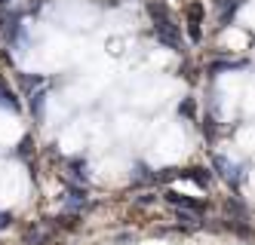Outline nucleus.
I'll list each match as a JSON object with an SVG mask.
<instances>
[{
  "mask_svg": "<svg viewBox=\"0 0 255 245\" xmlns=\"http://www.w3.org/2000/svg\"><path fill=\"white\" fill-rule=\"evenodd\" d=\"M148 12H151V18H154V31H157V37H160L166 46L178 49V46H181V34H178V25L172 22L169 9L163 6V3H148Z\"/></svg>",
  "mask_w": 255,
  "mask_h": 245,
  "instance_id": "1",
  "label": "nucleus"
},
{
  "mask_svg": "<svg viewBox=\"0 0 255 245\" xmlns=\"http://www.w3.org/2000/svg\"><path fill=\"white\" fill-rule=\"evenodd\" d=\"M200 22H203V6H200V3L188 6V34H191V40H194V43L200 40V37H203V31H200Z\"/></svg>",
  "mask_w": 255,
  "mask_h": 245,
  "instance_id": "2",
  "label": "nucleus"
},
{
  "mask_svg": "<svg viewBox=\"0 0 255 245\" xmlns=\"http://www.w3.org/2000/svg\"><path fill=\"white\" fill-rule=\"evenodd\" d=\"M15 28H19V15H15V12L6 15V9H3V12H0V31H3L6 40H12V37H15Z\"/></svg>",
  "mask_w": 255,
  "mask_h": 245,
  "instance_id": "3",
  "label": "nucleus"
},
{
  "mask_svg": "<svg viewBox=\"0 0 255 245\" xmlns=\"http://www.w3.org/2000/svg\"><path fill=\"white\" fill-rule=\"evenodd\" d=\"M166 199L172 205H178V209H191V212H203V202H197V199H185L181 193H166Z\"/></svg>",
  "mask_w": 255,
  "mask_h": 245,
  "instance_id": "4",
  "label": "nucleus"
}]
</instances>
